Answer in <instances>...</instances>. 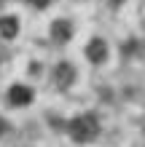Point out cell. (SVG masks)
Listing matches in <instances>:
<instances>
[{
    "mask_svg": "<svg viewBox=\"0 0 145 147\" xmlns=\"http://www.w3.org/2000/svg\"><path fill=\"white\" fill-rule=\"evenodd\" d=\"M78 128V139H89L91 134H97V123H94V118H89V115H83V118H78V123H73V131Z\"/></svg>",
    "mask_w": 145,
    "mask_h": 147,
    "instance_id": "cell-1",
    "label": "cell"
}]
</instances>
